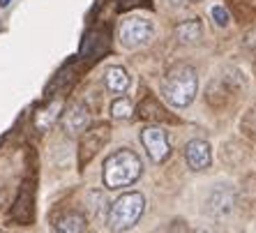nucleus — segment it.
I'll list each match as a JSON object with an SVG mask.
<instances>
[{
    "label": "nucleus",
    "mask_w": 256,
    "mask_h": 233,
    "mask_svg": "<svg viewBox=\"0 0 256 233\" xmlns=\"http://www.w3.org/2000/svg\"><path fill=\"white\" fill-rule=\"evenodd\" d=\"M143 174V162L136 152L122 148L116 150L114 155H108L104 162V171H102V178H104V185L108 190H120V187L134 185Z\"/></svg>",
    "instance_id": "f257e3e1"
},
{
    "label": "nucleus",
    "mask_w": 256,
    "mask_h": 233,
    "mask_svg": "<svg viewBox=\"0 0 256 233\" xmlns=\"http://www.w3.org/2000/svg\"><path fill=\"white\" fill-rule=\"evenodd\" d=\"M198 90V76L196 70L192 65H176L168 70L166 78H164V97L168 104L178 108H185L194 102Z\"/></svg>",
    "instance_id": "f03ea898"
},
{
    "label": "nucleus",
    "mask_w": 256,
    "mask_h": 233,
    "mask_svg": "<svg viewBox=\"0 0 256 233\" xmlns=\"http://www.w3.org/2000/svg\"><path fill=\"white\" fill-rule=\"evenodd\" d=\"M143 210H146V198H143L141 192H127V194L116 198L111 208H108V228L116 233L130 231V228L136 226Z\"/></svg>",
    "instance_id": "7ed1b4c3"
},
{
    "label": "nucleus",
    "mask_w": 256,
    "mask_h": 233,
    "mask_svg": "<svg viewBox=\"0 0 256 233\" xmlns=\"http://www.w3.org/2000/svg\"><path fill=\"white\" fill-rule=\"evenodd\" d=\"M155 28L152 21L146 16H125L120 21L118 28V40L125 48H141L152 40Z\"/></svg>",
    "instance_id": "20e7f679"
},
{
    "label": "nucleus",
    "mask_w": 256,
    "mask_h": 233,
    "mask_svg": "<svg viewBox=\"0 0 256 233\" xmlns=\"http://www.w3.org/2000/svg\"><path fill=\"white\" fill-rule=\"evenodd\" d=\"M236 204H238L236 190L231 185H220L208 194L206 206H203V212L210 220H228L233 215V210H236Z\"/></svg>",
    "instance_id": "39448f33"
},
{
    "label": "nucleus",
    "mask_w": 256,
    "mask_h": 233,
    "mask_svg": "<svg viewBox=\"0 0 256 233\" xmlns=\"http://www.w3.org/2000/svg\"><path fill=\"white\" fill-rule=\"evenodd\" d=\"M141 144L148 152V157L152 162H164L171 155V146H168V136L162 127H146L141 130Z\"/></svg>",
    "instance_id": "423d86ee"
},
{
    "label": "nucleus",
    "mask_w": 256,
    "mask_h": 233,
    "mask_svg": "<svg viewBox=\"0 0 256 233\" xmlns=\"http://www.w3.org/2000/svg\"><path fill=\"white\" fill-rule=\"evenodd\" d=\"M185 160L187 166L192 171H206V168L212 164V150H210V144L203 141V138H192L185 148Z\"/></svg>",
    "instance_id": "0eeeda50"
},
{
    "label": "nucleus",
    "mask_w": 256,
    "mask_h": 233,
    "mask_svg": "<svg viewBox=\"0 0 256 233\" xmlns=\"http://www.w3.org/2000/svg\"><path fill=\"white\" fill-rule=\"evenodd\" d=\"M203 35V26L198 18H187L176 26V40L180 44H196Z\"/></svg>",
    "instance_id": "6e6552de"
},
{
    "label": "nucleus",
    "mask_w": 256,
    "mask_h": 233,
    "mask_svg": "<svg viewBox=\"0 0 256 233\" xmlns=\"http://www.w3.org/2000/svg\"><path fill=\"white\" fill-rule=\"evenodd\" d=\"M86 217L81 212H65L54 222V226L58 233H84L86 231Z\"/></svg>",
    "instance_id": "1a4fd4ad"
},
{
    "label": "nucleus",
    "mask_w": 256,
    "mask_h": 233,
    "mask_svg": "<svg viewBox=\"0 0 256 233\" xmlns=\"http://www.w3.org/2000/svg\"><path fill=\"white\" fill-rule=\"evenodd\" d=\"M88 108H84L81 104H74L65 114V127L70 130V134H78L88 127Z\"/></svg>",
    "instance_id": "9d476101"
},
{
    "label": "nucleus",
    "mask_w": 256,
    "mask_h": 233,
    "mask_svg": "<svg viewBox=\"0 0 256 233\" xmlns=\"http://www.w3.org/2000/svg\"><path fill=\"white\" fill-rule=\"evenodd\" d=\"M104 84L111 92H125L130 88V74L125 67H108L104 74Z\"/></svg>",
    "instance_id": "9b49d317"
},
{
    "label": "nucleus",
    "mask_w": 256,
    "mask_h": 233,
    "mask_svg": "<svg viewBox=\"0 0 256 233\" xmlns=\"http://www.w3.org/2000/svg\"><path fill=\"white\" fill-rule=\"evenodd\" d=\"M132 102L127 100V97H118V100H114V104H111V116L114 118H130L132 116Z\"/></svg>",
    "instance_id": "f8f14e48"
},
{
    "label": "nucleus",
    "mask_w": 256,
    "mask_h": 233,
    "mask_svg": "<svg viewBox=\"0 0 256 233\" xmlns=\"http://www.w3.org/2000/svg\"><path fill=\"white\" fill-rule=\"evenodd\" d=\"M210 14H212V21L217 26H222V28H226L228 26V21H231V16H228V12L226 10H224V7H212V10H210Z\"/></svg>",
    "instance_id": "ddd939ff"
},
{
    "label": "nucleus",
    "mask_w": 256,
    "mask_h": 233,
    "mask_svg": "<svg viewBox=\"0 0 256 233\" xmlns=\"http://www.w3.org/2000/svg\"><path fill=\"white\" fill-rule=\"evenodd\" d=\"M10 2H12V0H0V7H7Z\"/></svg>",
    "instance_id": "4468645a"
},
{
    "label": "nucleus",
    "mask_w": 256,
    "mask_h": 233,
    "mask_svg": "<svg viewBox=\"0 0 256 233\" xmlns=\"http://www.w3.org/2000/svg\"><path fill=\"white\" fill-rule=\"evenodd\" d=\"M0 233H2V231H0Z\"/></svg>",
    "instance_id": "2eb2a0df"
},
{
    "label": "nucleus",
    "mask_w": 256,
    "mask_h": 233,
    "mask_svg": "<svg viewBox=\"0 0 256 233\" xmlns=\"http://www.w3.org/2000/svg\"><path fill=\"white\" fill-rule=\"evenodd\" d=\"M196 2H198V0H196Z\"/></svg>",
    "instance_id": "dca6fc26"
}]
</instances>
